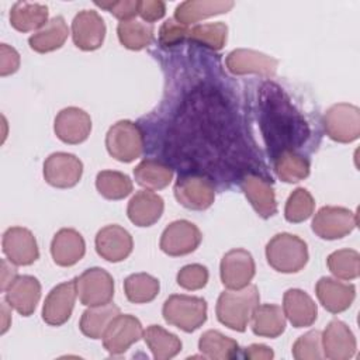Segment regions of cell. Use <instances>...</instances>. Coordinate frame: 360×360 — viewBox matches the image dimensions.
<instances>
[{
  "label": "cell",
  "instance_id": "obj_15",
  "mask_svg": "<svg viewBox=\"0 0 360 360\" xmlns=\"http://www.w3.org/2000/svg\"><path fill=\"white\" fill-rule=\"evenodd\" d=\"M3 252L17 266H30L39 257L34 233L22 226H11L3 233Z\"/></svg>",
  "mask_w": 360,
  "mask_h": 360
},
{
  "label": "cell",
  "instance_id": "obj_25",
  "mask_svg": "<svg viewBox=\"0 0 360 360\" xmlns=\"http://www.w3.org/2000/svg\"><path fill=\"white\" fill-rule=\"evenodd\" d=\"M163 210L165 202L159 194L150 190H141L129 200L127 215L136 226H150L159 221Z\"/></svg>",
  "mask_w": 360,
  "mask_h": 360
},
{
  "label": "cell",
  "instance_id": "obj_48",
  "mask_svg": "<svg viewBox=\"0 0 360 360\" xmlns=\"http://www.w3.org/2000/svg\"><path fill=\"white\" fill-rule=\"evenodd\" d=\"M243 356L246 359H255V360H270L274 357L273 350L266 346V345H259V343H253L249 347H245L243 350Z\"/></svg>",
  "mask_w": 360,
  "mask_h": 360
},
{
  "label": "cell",
  "instance_id": "obj_41",
  "mask_svg": "<svg viewBox=\"0 0 360 360\" xmlns=\"http://www.w3.org/2000/svg\"><path fill=\"white\" fill-rule=\"evenodd\" d=\"M314 208L315 200L311 193L304 187H298L288 195L285 201L284 217L288 222L292 224L304 222L312 215Z\"/></svg>",
  "mask_w": 360,
  "mask_h": 360
},
{
  "label": "cell",
  "instance_id": "obj_16",
  "mask_svg": "<svg viewBox=\"0 0 360 360\" xmlns=\"http://www.w3.org/2000/svg\"><path fill=\"white\" fill-rule=\"evenodd\" d=\"M105 37V24L94 10L79 11L72 21V38L82 51L98 49Z\"/></svg>",
  "mask_w": 360,
  "mask_h": 360
},
{
  "label": "cell",
  "instance_id": "obj_5",
  "mask_svg": "<svg viewBox=\"0 0 360 360\" xmlns=\"http://www.w3.org/2000/svg\"><path fill=\"white\" fill-rule=\"evenodd\" d=\"M105 146L114 159L129 163L143 152V132L135 122L121 120L110 127L105 135Z\"/></svg>",
  "mask_w": 360,
  "mask_h": 360
},
{
  "label": "cell",
  "instance_id": "obj_2",
  "mask_svg": "<svg viewBox=\"0 0 360 360\" xmlns=\"http://www.w3.org/2000/svg\"><path fill=\"white\" fill-rule=\"evenodd\" d=\"M259 290L253 284H248L240 290L224 291L219 294L217 301V318L229 329L245 332L256 307L259 305Z\"/></svg>",
  "mask_w": 360,
  "mask_h": 360
},
{
  "label": "cell",
  "instance_id": "obj_26",
  "mask_svg": "<svg viewBox=\"0 0 360 360\" xmlns=\"http://www.w3.org/2000/svg\"><path fill=\"white\" fill-rule=\"evenodd\" d=\"M283 311L285 318L295 328L311 326L318 316L316 304L300 288H290L284 292Z\"/></svg>",
  "mask_w": 360,
  "mask_h": 360
},
{
  "label": "cell",
  "instance_id": "obj_27",
  "mask_svg": "<svg viewBox=\"0 0 360 360\" xmlns=\"http://www.w3.org/2000/svg\"><path fill=\"white\" fill-rule=\"evenodd\" d=\"M233 7L231 0H188L176 7L174 20L181 24H193L200 20L228 13Z\"/></svg>",
  "mask_w": 360,
  "mask_h": 360
},
{
  "label": "cell",
  "instance_id": "obj_33",
  "mask_svg": "<svg viewBox=\"0 0 360 360\" xmlns=\"http://www.w3.org/2000/svg\"><path fill=\"white\" fill-rule=\"evenodd\" d=\"M198 349L204 357L214 360H229L238 356L239 345L232 338H228L218 330L210 329L200 336Z\"/></svg>",
  "mask_w": 360,
  "mask_h": 360
},
{
  "label": "cell",
  "instance_id": "obj_11",
  "mask_svg": "<svg viewBox=\"0 0 360 360\" xmlns=\"http://www.w3.org/2000/svg\"><path fill=\"white\" fill-rule=\"evenodd\" d=\"M202 235L197 225L187 219L169 224L160 236V249L169 256H184L194 252L201 243Z\"/></svg>",
  "mask_w": 360,
  "mask_h": 360
},
{
  "label": "cell",
  "instance_id": "obj_45",
  "mask_svg": "<svg viewBox=\"0 0 360 360\" xmlns=\"http://www.w3.org/2000/svg\"><path fill=\"white\" fill-rule=\"evenodd\" d=\"M96 6L107 10L121 21L132 20L139 10L138 0H120V1H94Z\"/></svg>",
  "mask_w": 360,
  "mask_h": 360
},
{
  "label": "cell",
  "instance_id": "obj_28",
  "mask_svg": "<svg viewBox=\"0 0 360 360\" xmlns=\"http://www.w3.org/2000/svg\"><path fill=\"white\" fill-rule=\"evenodd\" d=\"M69 28L63 17L51 18L42 28L35 31L30 38V48L38 53H46L59 49L68 39Z\"/></svg>",
  "mask_w": 360,
  "mask_h": 360
},
{
  "label": "cell",
  "instance_id": "obj_10",
  "mask_svg": "<svg viewBox=\"0 0 360 360\" xmlns=\"http://www.w3.org/2000/svg\"><path fill=\"white\" fill-rule=\"evenodd\" d=\"M176 200L188 210L202 211L212 205L215 200L214 184L204 176L186 174L174 184Z\"/></svg>",
  "mask_w": 360,
  "mask_h": 360
},
{
  "label": "cell",
  "instance_id": "obj_40",
  "mask_svg": "<svg viewBox=\"0 0 360 360\" xmlns=\"http://www.w3.org/2000/svg\"><path fill=\"white\" fill-rule=\"evenodd\" d=\"M330 273L342 280H354L360 274V255L354 249H340L332 252L328 259Z\"/></svg>",
  "mask_w": 360,
  "mask_h": 360
},
{
  "label": "cell",
  "instance_id": "obj_13",
  "mask_svg": "<svg viewBox=\"0 0 360 360\" xmlns=\"http://www.w3.org/2000/svg\"><path fill=\"white\" fill-rule=\"evenodd\" d=\"M255 271L256 266L253 256L245 249H232L221 259V281L229 290H240L246 287L253 278Z\"/></svg>",
  "mask_w": 360,
  "mask_h": 360
},
{
  "label": "cell",
  "instance_id": "obj_29",
  "mask_svg": "<svg viewBox=\"0 0 360 360\" xmlns=\"http://www.w3.org/2000/svg\"><path fill=\"white\" fill-rule=\"evenodd\" d=\"M48 22V7L39 3L17 1L10 10V24L20 32L42 28Z\"/></svg>",
  "mask_w": 360,
  "mask_h": 360
},
{
  "label": "cell",
  "instance_id": "obj_14",
  "mask_svg": "<svg viewBox=\"0 0 360 360\" xmlns=\"http://www.w3.org/2000/svg\"><path fill=\"white\" fill-rule=\"evenodd\" d=\"M76 295V278L53 287L45 298L42 319L51 326H60L66 323L72 315Z\"/></svg>",
  "mask_w": 360,
  "mask_h": 360
},
{
  "label": "cell",
  "instance_id": "obj_4",
  "mask_svg": "<svg viewBox=\"0 0 360 360\" xmlns=\"http://www.w3.org/2000/svg\"><path fill=\"white\" fill-rule=\"evenodd\" d=\"M162 314L169 325L194 332L207 321V302L200 297L173 294L165 301Z\"/></svg>",
  "mask_w": 360,
  "mask_h": 360
},
{
  "label": "cell",
  "instance_id": "obj_9",
  "mask_svg": "<svg viewBox=\"0 0 360 360\" xmlns=\"http://www.w3.org/2000/svg\"><path fill=\"white\" fill-rule=\"evenodd\" d=\"M141 338H143V328L139 319L129 314H120L111 321L101 339L104 349L110 354L118 356L125 353Z\"/></svg>",
  "mask_w": 360,
  "mask_h": 360
},
{
  "label": "cell",
  "instance_id": "obj_19",
  "mask_svg": "<svg viewBox=\"0 0 360 360\" xmlns=\"http://www.w3.org/2000/svg\"><path fill=\"white\" fill-rule=\"evenodd\" d=\"M356 338L352 329L342 321H330L322 333L323 357L330 360H347L356 353Z\"/></svg>",
  "mask_w": 360,
  "mask_h": 360
},
{
  "label": "cell",
  "instance_id": "obj_30",
  "mask_svg": "<svg viewBox=\"0 0 360 360\" xmlns=\"http://www.w3.org/2000/svg\"><path fill=\"white\" fill-rule=\"evenodd\" d=\"M120 314V308L111 302L89 307L80 318L79 328L84 336L101 339L111 321Z\"/></svg>",
  "mask_w": 360,
  "mask_h": 360
},
{
  "label": "cell",
  "instance_id": "obj_31",
  "mask_svg": "<svg viewBox=\"0 0 360 360\" xmlns=\"http://www.w3.org/2000/svg\"><path fill=\"white\" fill-rule=\"evenodd\" d=\"M252 321V330L257 336L273 339L280 336L285 329L284 311L274 304L257 305Z\"/></svg>",
  "mask_w": 360,
  "mask_h": 360
},
{
  "label": "cell",
  "instance_id": "obj_12",
  "mask_svg": "<svg viewBox=\"0 0 360 360\" xmlns=\"http://www.w3.org/2000/svg\"><path fill=\"white\" fill-rule=\"evenodd\" d=\"M83 174V163L79 158L66 152H56L46 158L44 163V179L56 188H70L76 186Z\"/></svg>",
  "mask_w": 360,
  "mask_h": 360
},
{
  "label": "cell",
  "instance_id": "obj_32",
  "mask_svg": "<svg viewBox=\"0 0 360 360\" xmlns=\"http://www.w3.org/2000/svg\"><path fill=\"white\" fill-rule=\"evenodd\" d=\"M135 180L146 190H160L173 179V169L156 159H145L134 169Z\"/></svg>",
  "mask_w": 360,
  "mask_h": 360
},
{
  "label": "cell",
  "instance_id": "obj_50",
  "mask_svg": "<svg viewBox=\"0 0 360 360\" xmlns=\"http://www.w3.org/2000/svg\"><path fill=\"white\" fill-rule=\"evenodd\" d=\"M10 309H11V307L7 304V301L6 302H1V333H6L7 332V329H8V326H10V322H11V316H10Z\"/></svg>",
  "mask_w": 360,
  "mask_h": 360
},
{
  "label": "cell",
  "instance_id": "obj_24",
  "mask_svg": "<svg viewBox=\"0 0 360 360\" xmlns=\"http://www.w3.org/2000/svg\"><path fill=\"white\" fill-rule=\"evenodd\" d=\"M240 187L243 194L255 208V211L262 218L266 219L277 214V201H276L274 188L266 179L257 174H248L242 180Z\"/></svg>",
  "mask_w": 360,
  "mask_h": 360
},
{
  "label": "cell",
  "instance_id": "obj_46",
  "mask_svg": "<svg viewBox=\"0 0 360 360\" xmlns=\"http://www.w3.org/2000/svg\"><path fill=\"white\" fill-rule=\"evenodd\" d=\"M20 68V55L7 44L0 45V76H8L18 70Z\"/></svg>",
  "mask_w": 360,
  "mask_h": 360
},
{
  "label": "cell",
  "instance_id": "obj_43",
  "mask_svg": "<svg viewBox=\"0 0 360 360\" xmlns=\"http://www.w3.org/2000/svg\"><path fill=\"white\" fill-rule=\"evenodd\" d=\"M208 281V270L205 266L193 263L181 267L177 273V284L184 290H200Z\"/></svg>",
  "mask_w": 360,
  "mask_h": 360
},
{
  "label": "cell",
  "instance_id": "obj_35",
  "mask_svg": "<svg viewBox=\"0 0 360 360\" xmlns=\"http://www.w3.org/2000/svg\"><path fill=\"white\" fill-rule=\"evenodd\" d=\"M120 42L132 51H139L150 45L153 41V27L139 20L121 21L117 27Z\"/></svg>",
  "mask_w": 360,
  "mask_h": 360
},
{
  "label": "cell",
  "instance_id": "obj_21",
  "mask_svg": "<svg viewBox=\"0 0 360 360\" xmlns=\"http://www.w3.org/2000/svg\"><path fill=\"white\" fill-rule=\"evenodd\" d=\"M315 292L326 311L339 314L350 308L353 304L356 297V287L332 277H321L315 285Z\"/></svg>",
  "mask_w": 360,
  "mask_h": 360
},
{
  "label": "cell",
  "instance_id": "obj_47",
  "mask_svg": "<svg viewBox=\"0 0 360 360\" xmlns=\"http://www.w3.org/2000/svg\"><path fill=\"white\" fill-rule=\"evenodd\" d=\"M166 13V6L160 0H143L139 1L138 14L148 22L160 20Z\"/></svg>",
  "mask_w": 360,
  "mask_h": 360
},
{
  "label": "cell",
  "instance_id": "obj_36",
  "mask_svg": "<svg viewBox=\"0 0 360 360\" xmlns=\"http://www.w3.org/2000/svg\"><path fill=\"white\" fill-rule=\"evenodd\" d=\"M159 280L148 273H135L125 278L124 291L128 301L134 304L150 302L159 294Z\"/></svg>",
  "mask_w": 360,
  "mask_h": 360
},
{
  "label": "cell",
  "instance_id": "obj_39",
  "mask_svg": "<svg viewBox=\"0 0 360 360\" xmlns=\"http://www.w3.org/2000/svg\"><path fill=\"white\" fill-rule=\"evenodd\" d=\"M228 37V27L226 24L210 22V24H200L188 27L187 39L200 45H204L210 49L219 51L224 48Z\"/></svg>",
  "mask_w": 360,
  "mask_h": 360
},
{
  "label": "cell",
  "instance_id": "obj_3",
  "mask_svg": "<svg viewBox=\"0 0 360 360\" xmlns=\"http://www.w3.org/2000/svg\"><path fill=\"white\" fill-rule=\"evenodd\" d=\"M266 259L278 273H298L308 262V246L297 235L281 232L267 242Z\"/></svg>",
  "mask_w": 360,
  "mask_h": 360
},
{
  "label": "cell",
  "instance_id": "obj_18",
  "mask_svg": "<svg viewBox=\"0 0 360 360\" xmlns=\"http://www.w3.org/2000/svg\"><path fill=\"white\" fill-rule=\"evenodd\" d=\"M134 248L131 233L120 225H107L101 228L96 235V250L107 262L125 260Z\"/></svg>",
  "mask_w": 360,
  "mask_h": 360
},
{
  "label": "cell",
  "instance_id": "obj_23",
  "mask_svg": "<svg viewBox=\"0 0 360 360\" xmlns=\"http://www.w3.org/2000/svg\"><path fill=\"white\" fill-rule=\"evenodd\" d=\"M86 252V243L80 232L73 228L59 229L51 242V255L58 266L69 267L76 264Z\"/></svg>",
  "mask_w": 360,
  "mask_h": 360
},
{
  "label": "cell",
  "instance_id": "obj_34",
  "mask_svg": "<svg viewBox=\"0 0 360 360\" xmlns=\"http://www.w3.org/2000/svg\"><path fill=\"white\" fill-rule=\"evenodd\" d=\"M143 339L156 360H167L181 350V340L159 325H150L143 330Z\"/></svg>",
  "mask_w": 360,
  "mask_h": 360
},
{
  "label": "cell",
  "instance_id": "obj_20",
  "mask_svg": "<svg viewBox=\"0 0 360 360\" xmlns=\"http://www.w3.org/2000/svg\"><path fill=\"white\" fill-rule=\"evenodd\" d=\"M226 68L233 75L256 73L273 76L277 70V59L253 49H235L226 56Z\"/></svg>",
  "mask_w": 360,
  "mask_h": 360
},
{
  "label": "cell",
  "instance_id": "obj_37",
  "mask_svg": "<svg viewBox=\"0 0 360 360\" xmlns=\"http://www.w3.org/2000/svg\"><path fill=\"white\" fill-rule=\"evenodd\" d=\"M274 172L285 183H297L309 174V163L294 150H284L276 156Z\"/></svg>",
  "mask_w": 360,
  "mask_h": 360
},
{
  "label": "cell",
  "instance_id": "obj_22",
  "mask_svg": "<svg viewBox=\"0 0 360 360\" xmlns=\"http://www.w3.org/2000/svg\"><path fill=\"white\" fill-rule=\"evenodd\" d=\"M4 292L6 301L11 308L22 316H30L41 298V283L34 276H18Z\"/></svg>",
  "mask_w": 360,
  "mask_h": 360
},
{
  "label": "cell",
  "instance_id": "obj_6",
  "mask_svg": "<svg viewBox=\"0 0 360 360\" xmlns=\"http://www.w3.org/2000/svg\"><path fill=\"white\" fill-rule=\"evenodd\" d=\"M323 128L336 142H353L360 135V110L347 103L333 104L323 115Z\"/></svg>",
  "mask_w": 360,
  "mask_h": 360
},
{
  "label": "cell",
  "instance_id": "obj_17",
  "mask_svg": "<svg viewBox=\"0 0 360 360\" xmlns=\"http://www.w3.org/2000/svg\"><path fill=\"white\" fill-rule=\"evenodd\" d=\"M53 131L62 142L76 145L86 141L90 135L91 118L79 107H68L55 117Z\"/></svg>",
  "mask_w": 360,
  "mask_h": 360
},
{
  "label": "cell",
  "instance_id": "obj_38",
  "mask_svg": "<svg viewBox=\"0 0 360 360\" xmlns=\"http://www.w3.org/2000/svg\"><path fill=\"white\" fill-rule=\"evenodd\" d=\"M97 191L107 200H122L132 191L131 179L115 170H103L96 177Z\"/></svg>",
  "mask_w": 360,
  "mask_h": 360
},
{
  "label": "cell",
  "instance_id": "obj_49",
  "mask_svg": "<svg viewBox=\"0 0 360 360\" xmlns=\"http://www.w3.org/2000/svg\"><path fill=\"white\" fill-rule=\"evenodd\" d=\"M18 277L17 274V269L14 266L13 262H7L6 259H1V291H6Z\"/></svg>",
  "mask_w": 360,
  "mask_h": 360
},
{
  "label": "cell",
  "instance_id": "obj_44",
  "mask_svg": "<svg viewBox=\"0 0 360 360\" xmlns=\"http://www.w3.org/2000/svg\"><path fill=\"white\" fill-rule=\"evenodd\" d=\"M188 25L179 22L174 18L166 20L159 30V41L165 46H174L187 39Z\"/></svg>",
  "mask_w": 360,
  "mask_h": 360
},
{
  "label": "cell",
  "instance_id": "obj_1",
  "mask_svg": "<svg viewBox=\"0 0 360 360\" xmlns=\"http://www.w3.org/2000/svg\"><path fill=\"white\" fill-rule=\"evenodd\" d=\"M260 122L269 152L276 158L284 150L298 148L308 136L304 118L290 104L280 87L266 83L260 93Z\"/></svg>",
  "mask_w": 360,
  "mask_h": 360
},
{
  "label": "cell",
  "instance_id": "obj_42",
  "mask_svg": "<svg viewBox=\"0 0 360 360\" xmlns=\"http://www.w3.org/2000/svg\"><path fill=\"white\" fill-rule=\"evenodd\" d=\"M292 356L297 360H319L323 357L322 333L309 330L301 335L292 345Z\"/></svg>",
  "mask_w": 360,
  "mask_h": 360
},
{
  "label": "cell",
  "instance_id": "obj_7",
  "mask_svg": "<svg viewBox=\"0 0 360 360\" xmlns=\"http://www.w3.org/2000/svg\"><path fill=\"white\" fill-rule=\"evenodd\" d=\"M357 226V214L345 207L325 205L312 219V231L322 239L335 240L349 235Z\"/></svg>",
  "mask_w": 360,
  "mask_h": 360
},
{
  "label": "cell",
  "instance_id": "obj_8",
  "mask_svg": "<svg viewBox=\"0 0 360 360\" xmlns=\"http://www.w3.org/2000/svg\"><path fill=\"white\" fill-rule=\"evenodd\" d=\"M79 300L86 307L107 304L114 297V280L101 267H91L76 277Z\"/></svg>",
  "mask_w": 360,
  "mask_h": 360
}]
</instances>
